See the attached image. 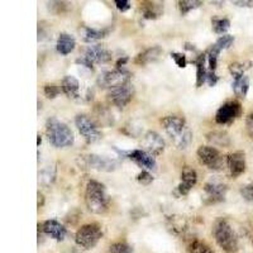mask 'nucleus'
<instances>
[{"label": "nucleus", "instance_id": "17", "mask_svg": "<svg viewBox=\"0 0 253 253\" xmlns=\"http://www.w3.org/2000/svg\"><path fill=\"white\" fill-rule=\"evenodd\" d=\"M86 164L87 166L94 169V170L103 171V172H112L117 169L118 164L114 160L110 158L103 157V156L98 155H89L86 157Z\"/></svg>", "mask_w": 253, "mask_h": 253}, {"label": "nucleus", "instance_id": "39", "mask_svg": "<svg viewBox=\"0 0 253 253\" xmlns=\"http://www.w3.org/2000/svg\"><path fill=\"white\" fill-rule=\"evenodd\" d=\"M114 4L118 8L119 12H126L130 8V1H128V0H115Z\"/></svg>", "mask_w": 253, "mask_h": 253}, {"label": "nucleus", "instance_id": "15", "mask_svg": "<svg viewBox=\"0 0 253 253\" xmlns=\"http://www.w3.org/2000/svg\"><path fill=\"white\" fill-rule=\"evenodd\" d=\"M227 167L229 170L230 176L233 178H237L246 171V155L245 152L237 151V152L230 153L227 156Z\"/></svg>", "mask_w": 253, "mask_h": 253}, {"label": "nucleus", "instance_id": "20", "mask_svg": "<svg viewBox=\"0 0 253 253\" xmlns=\"http://www.w3.org/2000/svg\"><path fill=\"white\" fill-rule=\"evenodd\" d=\"M161 53L162 49L158 46L151 47V48H147L143 52H141V53H138L137 57L134 58V63L135 65H139V66H144V65H148V63L155 62L156 60H158Z\"/></svg>", "mask_w": 253, "mask_h": 253}, {"label": "nucleus", "instance_id": "7", "mask_svg": "<svg viewBox=\"0 0 253 253\" xmlns=\"http://www.w3.org/2000/svg\"><path fill=\"white\" fill-rule=\"evenodd\" d=\"M98 85L103 89H114L124 84L130 83V74L123 69H115L112 71L101 72L98 78Z\"/></svg>", "mask_w": 253, "mask_h": 253}, {"label": "nucleus", "instance_id": "27", "mask_svg": "<svg viewBox=\"0 0 253 253\" xmlns=\"http://www.w3.org/2000/svg\"><path fill=\"white\" fill-rule=\"evenodd\" d=\"M208 142L213 144V146L218 147H228L230 144L229 137H228L227 133L224 132H218V130H214V132H210L207 134Z\"/></svg>", "mask_w": 253, "mask_h": 253}, {"label": "nucleus", "instance_id": "11", "mask_svg": "<svg viewBox=\"0 0 253 253\" xmlns=\"http://www.w3.org/2000/svg\"><path fill=\"white\" fill-rule=\"evenodd\" d=\"M83 58L90 65H100V63H107L112 60V53L108 48H105L101 44H94V46H89L85 51V55Z\"/></svg>", "mask_w": 253, "mask_h": 253}, {"label": "nucleus", "instance_id": "13", "mask_svg": "<svg viewBox=\"0 0 253 253\" xmlns=\"http://www.w3.org/2000/svg\"><path fill=\"white\" fill-rule=\"evenodd\" d=\"M142 147H144L143 151L155 157V156L161 155L164 152L165 141L158 133L150 130L144 134L143 139H142Z\"/></svg>", "mask_w": 253, "mask_h": 253}, {"label": "nucleus", "instance_id": "41", "mask_svg": "<svg viewBox=\"0 0 253 253\" xmlns=\"http://www.w3.org/2000/svg\"><path fill=\"white\" fill-rule=\"evenodd\" d=\"M218 76L215 75V72L213 71H209L208 72V76H207V84L209 86H215V84L218 83Z\"/></svg>", "mask_w": 253, "mask_h": 253}, {"label": "nucleus", "instance_id": "33", "mask_svg": "<svg viewBox=\"0 0 253 253\" xmlns=\"http://www.w3.org/2000/svg\"><path fill=\"white\" fill-rule=\"evenodd\" d=\"M109 253H134V251L126 242H117L109 247Z\"/></svg>", "mask_w": 253, "mask_h": 253}, {"label": "nucleus", "instance_id": "35", "mask_svg": "<svg viewBox=\"0 0 253 253\" xmlns=\"http://www.w3.org/2000/svg\"><path fill=\"white\" fill-rule=\"evenodd\" d=\"M61 90L62 89H60L56 84H46L43 87L44 95H46V98L48 99H55L56 96L60 94Z\"/></svg>", "mask_w": 253, "mask_h": 253}, {"label": "nucleus", "instance_id": "37", "mask_svg": "<svg viewBox=\"0 0 253 253\" xmlns=\"http://www.w3.org/2000/svg\"><path fill=\"white\" fill-rule=\"evenodd\" d=\"M171 57L173 58V61H175V63L178 67H181V69L186 67L187 60L185 55H182V53H177V52H172V53H171Z\"/></svg>", "mask_w": 253, "mask_h": 253}, {"label": "nucleus", "instance_id": "21", "mask_svg": "<svg viewBox=\"0 0 253 253\" xmlns=\"http://www.w3.org/2000/svg\"><path fill=\"white\" fill-rule=\"evenodd\" d=\"M164 12V4L155 1H143L141 3V13L144 19H157Z\"/></svg>", "mask_w": 253, "mask_h": 253}, {"label": "nucleus", "instance_id": "42", "mask_svg": "<svg viewBox=\"0 0 253 253\" xmlns=\"http://www.w3.org/2000/svg\"><path fill=\"white\" fill-rule=\"evenodd\" d=\"M232 3L237 6H241V8H253L252 0H234Z\"/></svg>", "mask_w": 253, "mask_h": 253}, {"label": "nucleus", "instance_id": "6", "mask_svg": "<svg viewBox=\"0 0 253 253\" xmlns=\"http://www.w3.org/2000/svg\"><path fill=\"white\" fill-rule=\"evenodd\" d=\"M196 155H198L200 164L207 166L210 170H221L224 165L227 164V160H224L220 152L213 146L199 147Z\"/></svg>", "mask_w": 253, "mask_h": 253}, {"label": "nucleus", "instance_id": "23", "mask_svg": "<svg viewBox=\"0 0 253 253\" xmlns=\"http://www.w3.org/2000/svg\"><path fill=\"white\" fill-rule=\"evenodd\" d=\"M61 89L70 99H76L79 96V90H80V83L78 79L74 76H65L61 84Z\"/></svg>", "mask_w": 253, "mask_h": 253}, {"label": "nucleus", "instance_id": "29", "mask_svg": "<svg viewBox=\"0 0 253 253\" xmlns=\"http://www.w3.org/2000/svg\"><path fill=\"white\" fill-rule=\"evenodd\" d=\"M211 26H213L214 33L224 35L225 32L229 29L230 22L227 18H211Z\"/></svg>", "mask_w": 253, "mask_h": 253}, {"label": "nucleus", "instance_id": "43", "mask_svg": "<svg viewBox=\"0 0 253 253\" xmlns=\"http://www.w3.org/2000/svg\"><path fill=\"white\" fill-rule=\"evenodd\" d=\"M128 60L129 58L126 57V56H124V57H121L118 60V62H117V69H122V66H124L126 62H128Z\"/></svg>", "mask_w": 253, "mask_h": 253}, {"label": "nucleus", "instance_id": "19", "mask_svg": "<svg viewBox=\"0 0 253 253\" xmlns=\"http://www.w3.org/2000/svg\"><path fill=\"white\" fill-rule=\"evenodd\" d=\"M167 228L171 230V233L177 237H185L189 232V223L184 216L172 215L167 219Z\"/></svg>", "mask_w": 253, "mask_h": 253}, {"label": "nucleus", "instance_id": "14", "mask_svg": "<svg viewBox=\"0 0 253 253\" xmlns=\"http://www.w3.org/2000/svg\"><path fill=\"white\" fill-rule=\"evenodd\" d=\"M198 182V173L194 169L186 166L181 172V182L176 187L175 194L177 196H185L190 193V190L193 189Z\"/></svg>", "mask_w": 253, "mask_h": 253}, {"label": "nucleus", "instance_id": "3", "mask_svg": "<svg viewBox=\"0 0 253 253\" xmlns=\"http://www.w3.org/2000/svg\"><path fill=\"white\" fill-rule=\"evenodd\" d=\"M213 236L219 247L225 253H236L238 251V238L236 232L225 219H216L213 225Z\"/></svg>", "mask_w": 253, "mask_h": 253}, {"label": "nucleus", "instance_id": "9", "mask_svg": "<svg viewBox=\"0 0 253 253\" xmlns=\"http://www.w3.org/2000/svg\"><path fill=\"white\" fill-rule=\"evenodd\" d=\"M76 126L79 132L83 135V138L86 143H95L101 138V133L99 132L98 126H95L94 122L84 114H79L75 119Z\"/></svg>", "mask_w": 253, "mask_h": 253}, {"label": "nucleus", "instance_id": "30", "mask_svg": "<svg viewBox=\"0 0 253 253\" xmlns=\"http://www.w3.org/2000/svg\"><path fill=\"white\" fill-rule=\"evenodd\" d=\"M55 177H56L55 167L49 166L40 172V182L42 185H46V186H48V185H51L52 182L55 181Z\"/></svg>", "mask_w": 253, "mask_h": 253}, {"label": "nucleus", "instance_id": "1", "mask_svg": "<svg viewBox=\"0 0 253 253\" xmlns=\"http://www.w3.org/2000/svg\"><path fill=\"white\" fill-rule=\"evenodd\" d=\"M165 132L177 150H186L193 141V132L184 118L177 115H167L161 121Z\"/></svg>", "mask_w": 253, "mask_h": 253}, {"label": "nucleus", "instance_id": "38", "mask_svg": "<svg viewBox=\"0 0 253 253\" xmlns=\"http://www.w3.org/2000/svg\"><path fill=\"white\" fill-rule=\"evenodd\" d=\"M137 181L142 185H148L150 182L153 181V177L150 172H147V171H142V172L138 173V176H137Z\"/></svg>", "mask_w": 253, "mask_h": 253}, {"label": "nucleus", "instance_id": "18", "mask_svg": "<svg viewBox=\"0 0 253 253\" xmlns=\"http://www.w3.org/2000/svg\"><path fill=\"white\" fill-rule=\"evenodd\" d=\"M40 228L42 229L44 234L49 236L51 238L56 239V241L61 242L66 237V228L61 224L60 221L49 219V220L43 221L42 224H40Z\"/></svg>", "mask_w": 253, "mask_h": 253}, {"label": "nucleus", "instance_id": "40", "mask_svg": "<svg viewBox=\"0 0 253 253\" xmlns=\"http://www.w3.org/2000/svg\"><path fill=\"white\" fill-rule=\"evenodd\" d=\"M246 126H247V132H248V135H250V138L253 141V112L247 117Z\"/></svg>", "mask_w": 253, "mask_h": 253}, {"label": "nucleus", "instance_id": "26", "mask_svg": "<svg viewBox=\"0 0 253 253\" xmlns=\"http://www.w3.org/2000/svg\"><path fill=\"white\" fill-rule=\"evenodd\" d=\"M109 33V29H94L90 27L83 28V40L85 42H94L104 38Z\"/></svg>", "mask_w": 253, "mask_h": 253}, {"label": "nucleus", "instance_id": "12", "mask_svg": "<svg viewBox=\"0 0 253 253\" xmlns=\"http://www.w3.org/2000/svg\"><path fill=\"white\" fill-rule=\"evenodd\" d=\"M204 191L207 195V204H216V203L224 202L227 196V185L218 181H210L204 185Z\"/></svg>", "mask_w": 253, "mask_h": 253}, {"label": "nucleus", "instance_id": "4", "mask_svg": "<svg viewBox=\"0 0 253 253\" xmlns=\"http://www.w3.org/2000/svg\"><path fill=\"white\" fill-rule=\"evenodd\" d=\"M46 133L48 137L49 143L56 148H66L71 147L75 141L74 133L69 126L56 118H51L47 121Z\"/></svg>", "mask_w": 253, "mask_h": 253}, {"label": "nucleus", "instance_id": "28", "mask_svg": "<svg viewBox=\"0 0 253 253\" xmlns=\"http://www.w3.org/2000/svg\"><path fill=\"white\" fill-rule=\"evenodd\" d=\"M187 252L189 253H215L207 243L199 241V239H194L187 246Z\"/></svg>", "mask_w": 253, "mask_h": 253}, {"label": "nucleus", "instance_id": "2", "mask_svg": "<svg viewBox=\"0 0 253 253\" xmlns=\"http://www.w3.org/2000/svg\"><path fill=\"white\" fill-rule=\"evenodd\" d=\"M85 203L91 213H105L109 209V196L105 186L96 180H90L85 190Z\"/></svg>", "mask_w": 253, "mask_h": 253}, {"label": "nucleus", "instance_id": "25", "mask_svg": "<svg viewBox=\"0 0 253 253\" xmlns=\"http://www.w3.org/2000/svg\"><path fill=\"white\" fill-rule=\"evenodd\" d=\"M232 86H233L234 94H236L238 98H245L246 95H247L248 89H250V79L246 75L236 76V78H233Z\"/></svg>", "mask_w": 253, "mask_h": 253}, {"label": "nucleus", "instance_id": "34", "mask_svg": "<svg viewBox=\"0 0 253 253\" xmlns=\"http://www.w3.org/2000/svg\"><path fill=\"white\" fill-rule=\"evenodd\" d=\"M234 42V37L233 36H229V35H224V36H220V37L218 38V41H216L215 46L218 47L220 51H223V49H227L229 48L232 44H233Z\"/></svg>", "mask_w": 253, "mask_h": 253}, {"label": "nucleus", "instance_id": "16", "mask_svg": "<svg viewBox=\"0 0 253 253\" xmlns=\"http://www.w3.org/2000/svg\"><path fill=\"white\" fill-rule=\"evenodd\" d=\"M118 152L121 153V155L126 156L130 161L137 164L139 167H143V169H147V170H155L156 169L155 157L151 156L150 153H147L146 151L134 150L130 151V152H121V151H118Z\"/></svg>", "mask_w": 253, "mask_h": 253}, {"label": "nucleus", "instance_id": "32", "mask_svg": "<svg viewBox=\"0 0 253 253\" xmlns=\"http://www.w3.org/2000/svg\"><path fill=\"white\" fill-rule=\"evenodd\" d=\"M251 65H252L251 62L232 63V65L229 66V71H230V74L233 75V78H236V76H242V75H245L246 70L250 69Z\"/></svg>", "mask_w": 253, "mask_h": 253}, {"label": "nucleus", "instance_id": "8", "mask_svg": "<svg viewBox=\"0 0 253 253\" xmlns=\"http://www.w3.org/2000/svg\"><path fill=\"white\" fill-rule=\"evenodd\" d=\"M242 115V105L239 101L230 100L224 103L216 110L215 113V122L220 126L233 123L237 118Z\"/></svg>", "mask_w": 253, "mask_h": 253}, {"label": "nucleus", "instance_id": "5", "mask_svg": "<svg viewBox=\"0 0 253 253\" xmlns=\"http://www.w3.org/2000/svg\"><path fill=\"white\" fill-rule=\"evenodd\" d=\"M103 237L101 227L96 223H90L85 224L76 232L75 242L79 247L84 250H91L98 245L99 241Z\"/></svg>", "mask_w": 253, "mask_h": 253}, {"label": "nucleus", "instance_id": "36", "mask_svg": "<svg viewBox=\"0 0 253 253\" xmlns=\"http://www.w3.org/2000/svg\"><path fill=\"white\" fill-rule=\"evenodd\" d=\"M241 195L243 196L245 200H247V202L250 203H253V182H251V184L248 185H245V186L242 187Z\"/></svg>", "mask_w": 253, "mask_h": 253}, {"label": "nucleus", "instance_id": "24", "mask_svg": "<svg viewBox=\"0 0 253 253\" xmlns=\"http://www.w3.org/2000/svg\"><path fill=\"white\" fill-rule=\"evenodd\" d=\"M207 53H200L198 57L194 60V63L196 65V86H203V84L207 83L208 72L207 67H205V62H207Z\"/></svg>", "mask_w": 253, "mask_h": 253}, {"label": "nucleus", "instance_id": "31", "mask_svg": "<svg viewBox=\"0 0 253 253\" xmlns=\"http://www.w3.org/2000/svg\"><path fill=\"white\" fill-rule=\"evenodd\" d=\"M202 5L203 1H199V0H181V1H178V8H180V12L182 15H186L189 12Z\"/></svg>", "mask_w": 253, "mask_h": 253}, {"label": "nucleus", "instance_id": "22", "mask_svg": "<svg viewBox=\"0 0 253 253\" xmlns=\"http://www.w3.org/2000/svg\"><path fill=\"white\" fill-rule=\"evenodd\" d=\"M75 46H76L75 38L72 37L71 35H69V33H61L60 37H58L57 40L56 48H57L58 53L66 56L75 49Z\"/></svg>", "mask_w": 253, "mask_h": 253}, {"label": "nucleus", "instance_id": "10", "mask_svg": "<svg viewBox=\"0 0 253 253\" xmlns=\"http://www.w3.org/2000/svg\"><path fill=\"white\" fill-rule=\"evenodd\" d=\"M134 89L132 84H124L118 87L110 89L108 91V99L114 104L117 108H126L132 101Z\"/></svg>", "mask_w": 253, "mask_h": 253}]
</instances>
